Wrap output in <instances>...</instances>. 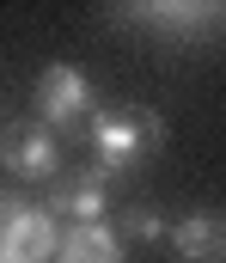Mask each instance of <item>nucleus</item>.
I'll use <instances>...</instances> for the list:
<instances>
[{"instance_id":"5","label":"nucleus","mask_w":226,"mask_h":263,"mask_svg":"<svg viewBox=\"0 0 226 263\" xmlns=\"http://www.w3.org/2000/svg\"><path fill=\"white\" fill-rule=\"evenodd\" d=\"M55 220H74V227H92V220H104V208H110V178L92 165V172H61L55 184H49V202H43Z\"/></svg>"},{"instance_id":"9","label":"nucleus","mask_w":226,"mask_h":263,"mask_svg":"<svg viewBox=\"0 0 226 263\" xmlns=\"http://www.w3.org/2000/svg\"><path fill=\"white\" fill-rule=\"evenodd\" d=\"M122 227H129L135 239H159V233H165V214H159L153 202H129V214H122Z\"/></svg>"},{"instance_id":"3","label":"nucleus","mask_w":226,"mask_h":263,"mask_svg":"<svg viewBox=\"0 0 226 263\" xmlns=\"http://www.w3.org/2000/svg\"><path fill=\"white\" fill-rule=\"evenodd\" d=\"M37 117L49 123V129H79V123H92L98 117V92H92V80L79 73V67L55 62L37 73Z\"/></svg>"},{"instance_id":"7","label":"nucleus","mask_w":226,"mask_h":263,"mask_svg":"<svg viewBox=\"0 0 226 263\" xmlns=\"http://www.w3.org/2000/svg\"><path fill=\"white\" fill-rule=\"evenodd\" d=\"M122 18H141L153 31H165V37H202V31H214L226 25V6H177V0H153V6H129Z\"/></svg>"},{"instance_id":"8","label":"nucleus","mask_w":226,"mask_h":263,"mask_svg":"<svg viewBox=\"0 0 226 263\" xmlns=\"http://www.w3.org/2000/svg\"><path fill=\"white\" fill-rule=\"evenodd\" d=\"M55 263H122V233L110 220H92V227H68L61 233V257Z\"/></svg>"},{"instance_id":"4","label":"nucleus","mask_w":226,"mask_h":263,"mask_svg":"<svg viewBox=\"0 0 226 263\" xmlns=\"http://www.w3.org/2000/svg\"><path fill=\"white\" fill-rule=\"evenodd\" d=\"M0 165L12 178H37V184H55L61 178V141L37 123H12L0 135Z\"/></svg>"},{"instance_id":"6","label":"nucleus","mask_w":226,"mask_h":263,"mask_svg":"<svg viewBox=\"0 0 226 263\" xmlns=\"http://www.w3.org/2000/svg\"><path fill=\"white\" fill-rule=\"evenodd\" d=\"M171 245L183 263H226V214L220 208H196L171 227Z\"/></svg>"},{"instance_id":"2","label":"nucleus","mask_w":226,"mask_h":263,"mask_svg":"<svg viewBox=\"0 0 226 263\" xmlns=\"http://www.w3.org/2000/svg\"><path fill=\"white\" fill-rule=\"evenodd\" d=\"M0 257L6 263H55L61 257V220L49 208L0 190Z\"/></svg>"},{"instance_id":"1","label":"nucleus","mask_w":226,"mask_h":263,"mask_svg":"<svg viewBox=\"0 0 226 263\" xmlns=\"http://www.w3.org/2000/svg\"><path fill=\"white\" fill-rule=\"evenodd\" d=\"M86 135H92V153H98V172H104V178L129 172L135 159H147V153L165 147V123H159V110H147V104L98 110V117L86 123Z\"/></svg>"}]
</instances>
